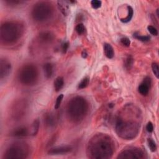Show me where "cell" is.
Listing matches in <instances>:
<instances>
[{"label":"cell","instance_id":"cell-1","mask_svg":"<svg viewBox=\"0 0 159 159\" xmlns=\"http://www.w3.org/2000/svg\"><path fill=\"white\" fill-rule=\"evenodd\" d=\"M88 150L92 158H108L112 155L113 145L108 137L99 135L90 142Z\"/></svg>","mask_w":159,"mask_h":159},{"label":"cell","instance_id":"cell-2","mask_svg":"<svg viewBox=\"0 0 159 159\" xmlns=\"http://www.w3.org/2000/svg\"><path fill=\"white\" fill-rule=\"evenodd\" d=\"M87 103L82 97H75L68 103L67 112L74 121H78L83 119L87 111Z\"/></svg>","mask_w":159,"mask_h":159},{"label":"cell","instance_id":"cell-3","mask_svg":"<svg viewBox=\"0 0 159 159\" xmlns=\"http://www.w3.org/2000/svg\"><path fill=\"white\" fill-rule=\"evenodd\" d=\"M140 126L134 121H123L118 119L116 124V131L118 136L124 139H132L138 134Z\"/></svg>","mask_w":159,"mask_h":159},{"label":"cell","instance_id":"cell-4","mask_svg":"<svg viewBox=\"0 0 159 159\" xmlns=\"http://www.w3.org/2000/svg\"><path fill=\"white\" fill-rule=\"evenodd\" d=\"M22 31L19 24L12 22H6L2 26V37L6 43H13L19 38Z\"/></svg>","mask_w":159,"mask_h":159},{"label":"cell","instance_id":"cell-5","mask_svg":"<svg viewBox=\"0 0 159 159\" xmlns=\"http://www.w3.org/2000/svg\"><path fill=\"white\" fill-rule=\"evenodd\" d=\"M37 78V69L32 64L23 66L19 71L18 79L20 82L24 85H32L35 84Z\"/></svg>","mask_w":159,"mask_h":159},{"label":"cell","instance_id":"cell-6","mask_svg":"<svg viewBox=\"0 0 159 159\" xmlns=\"http://www.w3.org/2000/svg\"><path fill=\"white\" fill-rule=\"evenodd\" d=\"M49 4L42 2L39 3L34 7L32 16L36 21H45L51 18L52 15V9Z\"/></svg>","mask_w":159,"mask_h":159},{"label":"cell","instance_id":"cell-7","mask_svg":"<svg viewBox=\"0 0 159 159\" xmlns=\"http://www.w3.org/2000/svg\"><path fill=\"white\" fill-rule=\"evenodd\" d=\"M28 147L26 144L16 143L10 146L6 150V158H24L28 155Z\"/></svg>","mask_w":159,"mask_h":159},{"label":"cell","instance_id":"cell-8","mask_svg":"<svg viewBox=\"0 0 159 159\" xmlns=\"http://www.w3.org/2000/svg\"><path fill=\"white\" fill-rule=\"evenodd\" d=\"M143 157L144 153L140 149L135 147H129L124 149L119 153L117 158H142Z\"/></svg>","mask_w":159,"mask_h":159},{"label":"cell","instance_id":"cell-9","mask_svg":"<svg viewBox=\"0 0 159 159\" xmlns=\"http://www.w3.org/2000/svg\"><path fill=\"white\" fill-rule=\"evenodd\" d=\"M11 70V63L6 59H2L0 61V78L2 80L9 75Z\"/></svg>","mask_w":159,"mask_h":159},{"label":"cell","instance_id":"cell-10","mask_svg":"<svg viewBox=\"0 0 159 159\" xmlns=\"http://www.w3.org/2000/svg\"><path fill=\"white\" fill-rule=\"evenodd\" d=\"M72 150V147L69 145L57 147L53 149H51L49 152V155H62L64 153H68Z\"/></svg>","mask_w":159,"mask_h":159},{"label":"cell","instance_id":"cell-11","mask_svg":"<svg viewBox=\"0 0 159 159\" xmlns=\"http://www.w3.org/2000/svg\"><path fill=\"white\" fill-rule=\"evenodd\" d=\"M57 5L59 10L64 16H67L69 14L70 9L67 1H58Z\"/></svg>","mask_w":159,"mask_h":159},{"label":"cell","instance_id":"cell-12","mask_svg":"<svg viewBox=\"0 0 159 159\" xmlns=\"http://www.w3.org/2000/svg\"><path fill=\"white\" fill-rule=\"evenodd\" d=\"M39 40L44 43H47L51 42L53 39L54 35L51 32H43L39 34Z\"/></svg>","mask_w":159,"mask_h":159},{"label":"cell","instance_id":"cell-13","mask_svg":"<svg viewBox=\"0 0 159 159\" xmlns=\"http://www.w3.org/2000/svg\"><path fill=\"white\" fill-rule=\"evenodd\" d=\"M28 129L26 127H19L12 132V135L15 137H26L28 135Z\"/></svg>","mask_w":159,"mask_h":159},{"label":"cell","instance_id":"cell-14","mask_svg":"<svg viewBox=\"0 0 159 159\" xmlns=\"http://www.w3.org/2000/svg\"><path fill=\"white\" fill-rule=\"evenodd\" d=\"M44 122L47 126L49 127H53L56 123V118L52 113L46 114L44 118Z\"/></svg>","mask_w":159,"mask_h":159},{"label":"cell","instance_id":"cell-15","mask_svg":"<svg viewBox=\"0 0 159 159\" xmlns=\"http://www.w3.org/2000/svg\"><path fill=\"white\" fill-rule=\"evenodd\" d=\"M104 52L106 57L109 59H111L114 57V52L112 47L108 43L104 44Z\"/></svg>","mask_w":159,"mask_h":159},{"label":"cell","instance_id":"cell-16","mask_svg":"<svg viewBox=\"0 0 159 159\" xmlns=\"http://www.w3.org/2000/svg\"><path fill=\"white\" fill-rule=\"evenodd\" d=\"M54 88L56 92H59L64 85V80L62 76H58L54 81Z\"/></svg>","mask_w":159,"mask_h":159},{"label":"cell","instance_id":"cell-17","mask_svg":"<svg viewBox=\"0 0 159 159\" xmlns=\"http://www.w3.org/2000/svg\"><path fill=\"white\" fill-rule=\"evenodd\" d=\"M150 88V86L147 85L146 84L142 82L141 85L139 86L138 88V92L139 93L142 95V96H146L148 95L149 92V89Z\"/></svg>","mask_w":159,"mask_h":159},{"label":"cell","instance_id":"cell-18","mask_svg":"<svg viewBox=\"0 0 159 159\" xmlns=\"http://www.w3.org/2000/svg\"><path fill=\"white\" fill-rule=\"evenodd\" d=\"M44 71L45 76H46L47 78H50L53 73V67L52 65L50 63H47L44 64L43 67Z\"/></svg>","mask_w":159,"mask_h":159},{"label":"cell","instance_id":"cell-19","mask_svg":"<svg viewBox=\"0 0 159 159\" xmlns=\"http://www.w3.org/2000/svg\"><path fill=\"white\" fill-rule=\"evenodd\" d=\"M127 8H128V16L125 18H121V21L124 22V23H127V22H129L131 20V19L132 18L133 14H134V11H133V9L131 6H128Z\"/></svg>","mask_w":159,"mask_h":159},{"label":"cell","instance_id":"cell-20","mask_svg":"<svg viewBox=\"0 0 159 159\" xmlns=\"http://www.w3.org/2000/svg\"><path fill=\"white\" fill-rule=\"evenodd\" d=\"M133 36L134 38L138 39L139 41L144 42V43L149 42L150 39V37L149 35H141L137 32L134 34Z\"/></svg>","mask_w":159,"mask_h":159},{"label":"cell","instance_id":"cell-21","mask_svg":"<svg viewBox=\"0 0 159 159\" xmlns=\"http://www.w3.org/2000/svg\"><path fill=\"white\" fill-rule=\"evenodd\" d=\"M39 119H35L32 126V131H31L32 136H35L39 131Z\"/></svg>","mask_w":159,"mask_h":159},{"label":"cell","instance_id":"cell-22","mask_svg":"<svg viewBox=\"0 0 159 159\" xmlns=\"http://www.w3.org/2000/svg\"><path fill=\"white\" fill-rule=\"evenodd\" d=\"M89 83H90V78L88 77H85L82 80L81 82L78 84V88L80 90L84 89L88 85Z\"/></svg>","mask_w":159,"mask_h":159},{"label":"cell","instance_id":"cell-23","mask_svg":"<svg viewBox=\"0 0 159 159\" xmlns=\"http://www.w3.org/2000/svg\"><path fill=\"white\" fill-rule=\"evenodd\" d=\"M134 59L131 55H128L125 60V67L128 70L131 68L133 65Z\"/></svg>","mask_w":159,"mask_h":159},{"label":"cell","instance_id":"cell-24","mask_svg":"<svg viewBox=\"0 0 159 159\" xmlns=\"http://www.w3.org/2000/svg\"><path fill=\"white\" fill-rule=\"evenodd\" d=\"M76 32L78 33L79 35H82L85 33V27L82 23H80L78 25H76L75 27Z\"/></svg>","mask_w":159,"mask_h":159},{"label":"cell","instance_id":"cell-25","mask_svg":"<svg viewBox=\"0 0 159 159\" xmlns=\"http://www.w3.org/2000/svg\"><path fill=\"white\" fill-rule=\"evenodd\" d=\"M147 144L149 145V147L150 149V150L152 152H155L157 150V145L156 144L155 142V141L153 140H152V139H148L147 140Z\"/></svg>","mask_w":159,"mask_h":159},{"label":"cell","instance_id":"cell-26","mask_svg":"<svg viewBox=\"0 0 159 159\" xmlns=\"http://www.w3.org/2000/svg\"><path fill=\"white\" fill-rule=\"evenodd\" d=\"M152 69L153 71V73H154L155 76L157 78H159V67L157 63H153L152 64Z\"/></svg>","mask_w":159,"mask_h":159},{"label":"cell","instance_id":"cell-27","mask_svg":"<svg viewBox=\"0 0 159 159\" xmlns=\"http://www.w3.org/2000/svg\"><path fill=\"white\" fill-rule=\"evenodd\" d=\"M102 2L99 0H93L91 2V5L93 9H98L101 6Z\"/></svg>","mask_w":159,"mask_h":159},{"label":"cell","instance_id":"cell-28","mask_svg":"<svg viewBox=\"0 0 159 159\" xmlns=\"http://www.w3.org/2000/svg\"><path fill=\"white\" fill-rule=\"evenodd\" d=\"M63 99V94L60 95L57 97V100H56L55 104V109H58L60 108V104H61V103H62V101Z\"/></svg>","mask_w":159,"mask_h":159},{"label":"cell","instance_id":"cell-29","mask_svg":"<svg viewBox=\"0 0 159 159\" xmlns=\"http://www.w3.org/2000/svg\"><path fill=\"white\" fill-rule=\"evenodd\" d=\"M120 41H121V43L123 46H126V47H129L130 45H131V41H130V39H129V38L126 37H124L121 38V40H120Z\"/></svg>","mask_w":159,"mask_h":159},{"label":"cell","instance_id":"cell-30","mask_svg":"<svg viewBox=\"0 0 159 159\" xmlns=\"http://www.w3.org/2000/svg\"><path fill=\"white\" fill-rule=\"evenodd\" d=\"M147 29L152 35H155V36H157L158 35V31L155 27H153L152 26H149L147 27Z\"/></svg>","mask_w":159,"mask_h":159},{"label":"cell","instance_id":"cell-31","mask_svg":"<svg viewBox=\"0 0 159 159\" xmlns=\"http://www.w3.org/2000/svg\"><path fill=\"white\" fill-rule=\"evenodd\" d=\"M69 47V43L68 42H64L62 44V51L63 54H65L68 49Z\"/></svg>","mask_w":159,"mask_h":159},{"label":"cell","instance_id":"cell-32","mask_svg":"<svg viewBox=\"0 0 159 159\" xmlns=\"http://www.w3.org/2000/svg\"><path fill=\"white\" fill-rule=\"evenodd\" d=\"M146 130L149 132H152L153 131V126L151 122H149L146 126Z\"/></svg>","mask_w":159,"mask_h":159},{"label":"cell","instance_id":"cell-33","mask_svg":"<svg viewBox=\"0 0 159 159\" xmlns=\"http://www.w3.org/2000/svg\"><path fill=\"white\" fill-rule=\"evenodd\" d=\"M82 56L83 58L86 59V58L87 57V56H88V53H87V52L86 51H84L82 52Z\"/></svg>","mask_w":159,"mask_h":159},{"label":"cell","instance_id":"cell-34","mask_svg":"<svg viewBox=\"0 0 159 159\" xmlns=\"http://www.w3.org/2000/svg\"><path fill=\"white\" fill-rule=\"evenodd\" d=\"M158 11H159V10H158V9H157V16H158V17L159 16V14H158Z\"/></svg>","mask_w":159,"mask_h":159}]
</instances>
